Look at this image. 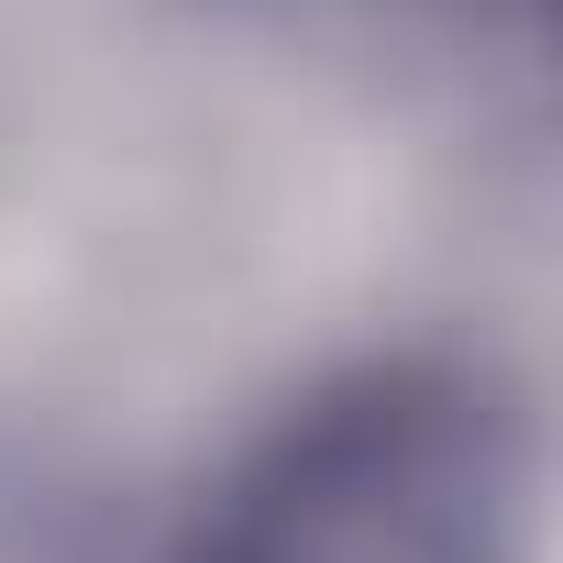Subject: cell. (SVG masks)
Returning a JSON list of instances; mask_svg holds the SVG:
<instances>
[{
    "label": "cell",
    "instance_id": "cell-1",
    "mask_svg": "<svg viewBox=\"0 0 563 563\" xmlns=\"http://www.w3.org/2000/svg\"><path fill=\"white\" fill-rule=\"evenodd\" d=\"M530 475L519 387L453 354H376L243 442L177 563H519Z\"/></svg>",
    "mask_w": 563,
    "mask_h": 563
},
{
    "label": "cell",
    "instance_id": "cell-2",
    "mask_svg": "<svg viewBox=\"0 0 563 563\" xmlns=\"http://www.w3.org/2000/svg\"><path fill=\"white\" fill-rule=\"evenodd\" d=\"M254 12L299 34L398 45V56H530L541 45V0H254Z\"/></svg>",
    "mask_w": 563,
    "mask_h": 563
}]
</instances>
